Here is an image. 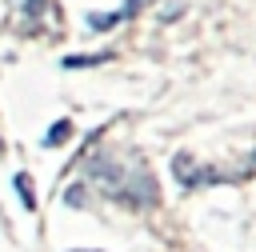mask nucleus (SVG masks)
Instances as JSON below:
<instances>
[{"mask_svg": "<svg viewBox=\"0 0 256 252\" xmlns=\"http://www.w3.org/2000/svg\"><path fill=\"white\" fill-rule=\"evenodd\" d=\"M0 148H4V140H0Z\"/></svg>", "mask_w": 256, "mask_h": 252, "instance_id": "obj_8", "label": "nucleus"}, {"mask_svg": "<svg viewBox=\"0 0 256 252\" xmlns=\"http://www.w3.org/2000/svg\"><path fill=\"white\" fill-rule=\"evenodd\" d=\"M68 136H72V120H56V124L48 128V136H44V144H48V148H60V144H64Z\"/></svg>", "mask_w": 256, "mask_h": 252, "instance_id": "obj_2", "label": "nucleus"}, {"mask_svg": "<svg viewBox=\"0 0 256 252\" xmlns=\"http://www.w3.org/2000/svg\"><path fill=\"white\" fill-rule=\"evenodd\" d=\"M16 192H20V204L24 208H36V196H32V184H28L24 172H16Z\"/></svg>", "mask_w": 256, "mask_h": 252, "instance_id": "obj_3", "label": "nucleus"}, {"mask_svg": "<svg viewBox=\"0 0 256 252\" xmlns=\"http://www.w3.org/2000/svg\"><path fill=\"white\" fill-rule=\"evenodd\" d=\"M108 56H64V68H96Z\"/></svg>", "mask_w": 256, "mask_h": 252, "instance_id": "obj_4", "label": "nucleus"}, {"mask_svg": "<svg viewBox=\"0 0 256 252\" xmlns=\"http://www.w3.org/2000/svg\"><path fill=\"white\" fill-rule=\"evenodd\" d=\"M116 20H120V16H100V12H92V16H88V28H96V32H108Z\"/></svg>", "mask_w": 256, "mask_h": 252, "instance_id": "obj_6", "label": "nucleus"}, {"mask_svg": "<svg viewBox=\"0 0 256 252\" xmlns=\"http://www.w3.org/2000/svg\"><path fill=\"white\" fill-rule=\"evenodd\" d=\"M84 200H88V192H84V184H72V188L64 192V204H68V208H84Z\"/></svg>", "mask_w": 256, "mask_h": 252, "instance_id": "obj_5", "label": "nucleus"}, {"mask_svg": "<svg viewBox=\"0 0 256 252\" xmlns=\"http://www.w3.org/2000/svg\"><path fill=\"white\" fill-rule=\"evenodd\" d=\"M252 168H256V152H252Z\"/></svg>", "mask_w": 256, "mask_h": 252, "instance_id": "obj_7", "label": "nucleus"}, {"mask_svg": "<svg viewBox=\"0 0 256 252\" xmlns=\"http://www.w3.org/2000/svg\"><path fill=\"white\" fill-rule=\"evenodd\" d=\"M172 172H176V180H180L184 188H196V184H208V180H216L212 172H200V168L192 164V156H188V152H176V160H172Z\"/></svg>", "mask_w": 256, "mask_h": 252, "instance_id": "obj_1", "label": "nucleus"}]
</instances>
